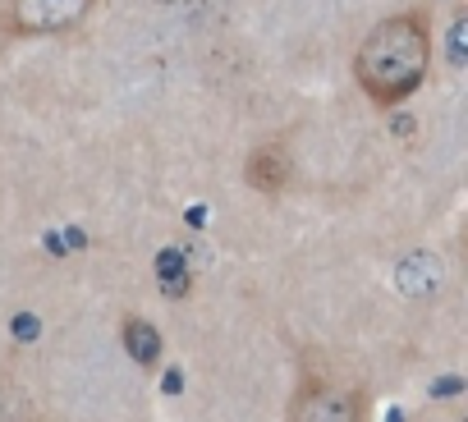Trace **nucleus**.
I'll return each instance as SVG.
<instances>
[{
    "label": "nucleus",
    "mask_w": 468,
    "mask_h": 422,
    "mask_svg": "<svg viewBox=\"0 0 468 422\" xmlns=\"http://www.w3.org/2000/svg\"><path fill=\"white\" fill-rule=\"evenodd\" d=\"M427 69H431V28L427 15L418 10L381 19L354 51V79L367 92V101L381 111L409 101L422 88Z\"/></svg>",
    "instance_id": "1"
},
{
    "label": "nucleus",
    "mask_w": 468,
    "mask_h": 422,
    "mask_svg": "<svg viewBox=\"0 0 468 422\" xmlns=\"http://www.w3.org/2000/svg\"><path fill=\"white\" fill-rule=\"evenodd\" d=\"M97 0H10L0 28L10 37H51V33H69L92 15Z\"/></svg>",
    "instance_id": "2"
},
{
    "label": "nucleus",
    "mask_w": 468,
    "mask_h": 422,
    "mask_svg": "<svg viewBox=\"0 0 468 422\" xmlns=\"http://www.w3.org/2000/svg\"><path fill=\"white\" fill-rule=\"evenodd\" d=\"M290 422H363V395L354 385L308 381L294 399Z\"/></svg>",
    "instance_id": "3"
},
{
    "label": "nucleus",
    "mask_w": 468,
    "mask_h": 422,
    "mask_svg": "<svg viewBox=\"0 0 468 422\" xmlns=\"http://www.w3.org/2000/svg\"><path fill=\"white\" fill-rule=\"evenodd\" d=\"M244 179H249V188H258V193H267V197L285 193L290 179H294L290 152H285L281 142H267V147L249 152V161H244Z\"/></svg>",
    "instance_id": "4"
},
{
    "label": "nucleus",
    "mask_w": 468,
    "mask_h": 422,
    "mask_svg": "<svg viewBox=\"0 0 468 422\" xmlns=\"http://www.w3.org/2000/svg\"><path fill=\"white\" fill-rule=\"evenodd\" d=\"M124 344H129V353H133L143 367H152V363L161 358V335H156V326L143 322V317H124Z\"/></svg>",
    "instance_id": "5"
}]
</instances>
